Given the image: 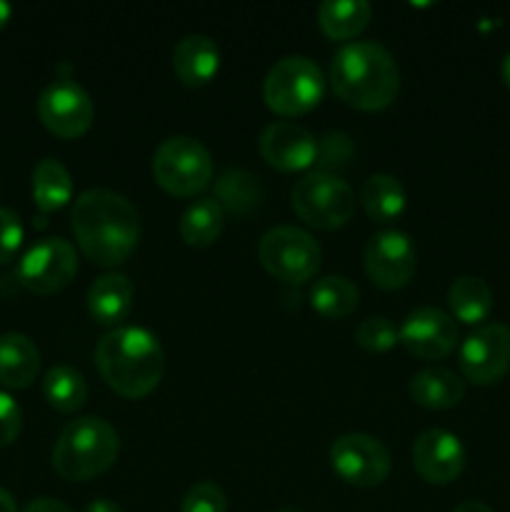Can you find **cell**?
I'll list each match as a JSON object with an SVG mask.
<instances>
[{
  "label": "cell",
  "instance_id": "1",
  "mask_svg": "<svg viewBox=\"0 0 510 512\" xmlns=\"http://www.w3.org/2000/svg\"><path fill=\"white\" fill-rule=\"evenodd\" d=\"M70 228L85 258L98 268L125 263L138 248V210L115 190L93 188L75 198Z\"/></svg>",
  "mask_w": 510,
  "mask_h": 512
},
{
  "label": "cell",
  "instance_id": "2",
  "mask_svg": "<svg viewBox=\"0 0 510 512\" xmlns=\"http://www.w3.org/2000/svg\"><path fill=\"white\" fill-rule=\"evenodd\" d=\"M95 368L110 390L128 400H140L163 380V345L138 325L115 328L95 348Z\"/></svg>",
  "mask_w": 510,
  "mask_h": 512
},
{
  "label": "cell",
  "instance_id": "3",
  "mask_svg": "<svg viewBox=\"0 0 510 512\" xmlns=\"http://www.w3.org/2000/svg\"><path fill=\"white\" fill-rule=\"evenodd\" d=\"M330 85L350 108L383 110L398 95L400 70L383 45L355 40L330 60Z\"/></svg>",
  "mask_w": 510,
  "mask_h": 512
},
{
  "label": "cell",
  "instance_id": "4",
  "mask_svg": "<svg viewBox=\"0 0 510 512\" xmlns=\"http://www.w3.org/2000/svg\"><path fill=\"white\" fill-rule=\"evenodd\" d=\"M120 453V438L113 425L103 418H78L68 423L55 440L53 468L70 483L103 475L113 468Z\"/></svg>",
  "mask_w": 510,
  "mask_h": 512
},
{
  "label": "cell",
  "instance_id": "5",
  "mask_svg": "<svg viewBox=\"0 0 510 512\" xmlns=\"http://www.w3.org/2000/svg\"><path fill=\"white\" fill-rule=\"evenodd\" d=\"M153 178L175 198H195L213 180V158L200 140L173 135L153 153Z\"/></svg>",
  "mask_w": 510,
  "mask_h": 512
},
{
  "label": "cell",
  "instance_id": "6",
  "mask_svg": "<svg viewBox=\"0 0 510 512\" xmlns=\"http://www.w3.org/2000/svg\"><path fill=\"white\" fill-rule=\"evenodd\" d=\"M323 70L305 55H290L268 70L263 83V98L273 113L283 118L305 115L323 100Z\"/></svg>",
  "mask_w": 510,
  "mask_h": 512
},
{
  "label": "cell",
  "instance_id": "7",
  "mask_svg": "<svg viewBox=\"0 0 510 512\" xmlns=\"http://www.w3.org/2000/svg\"><path fill=\"white\" fill-rule=\"evenodd\" d=\"M293 210L310 228L338 230L353 218L355 195L335 173L313 170L295 183Z\"/></svg>",
  "mask_w": 510,
  "mask_h": 512
},
{
  "label": "cell",
  "instance_id": "8",
  "mask_svg": "<svg viewBox=\"0 0 510 512\" xmlns=\"http://www.w3.org/2000/svg\"><path fill=\"white\" fill-rule=\"evenodd\" d=\"M258 258L275 280L298 285L318 273L323 250L305 230L295 225H278L260 238Z\"/></svg>",
  "mask_w": 510,
  "mask_h": 512
},
{
  "label": "cell",
  "instance_id": "9",
  "mask_svg": "<svg viewBox=\"0 0 510 512\" xmlns=\"http://www.w3.org/2000/svg\"><path fill=\"white\" fill-rule=\"evenodd\" d=\"M78 273L75 248L63 238H43L30 245L18 263V280L35 295L60 293Z\"/></svg>",
  "mask_w": 510,
  "mask_h": 512
},
{
  "label": "cell",
  "instance_id": "10",
  "mask_svg": "<svg viewBox=\"0 0 510 512\" xmlns=\"http://www.w3.org/2000/svg\"><path fill=\"white\" fill-rule=\"evenodd\" d=\"M40 123L53 135L65 140L80 138L90 130L95 118V108L90 95L80 83L70 78H58L38 98Z\"/></svg>",
  "mask_w": 510,
  "mask_h": 512
},
{
  "label": "cell",
  "instance_id": "11",
  "mask_svg": "<svg viewBox=\"0 0 510 512\" xmlns=\"http://www.w3.org/2000/svg\"><path fill=\"white\" fill-rule=\"evenodd\" d=\"M330 465L348 485L375 488L390 475V453L373 435L348 433L330 445Z\"/></svg>",
  "mask_w": 510,
  "mask_h": 512
},
{
  "label": "cell",
  "instance_id": "12",
  "mask_svg": "<svg viewBox=\"0 0 510 512\" xmlns=\"http://www.w3.org/2000/svg\"><path fill=\"white\" fill-rule=\"evenodd\" d=\"M365 273L380 290H400L418 270L413 240L400 230H380L365 243Z\"/></svg>",
  "mask_w": 510,
  "mask_h": 512
},
{
  "label": "cell",
  "instance_id": "13",
  "mask_svg": "<svg viewBox=\"0 0 510 512\" xmlns=\"http://www.w3.org/2000/svg\"><path fill=\"white\" fill-rule=\"evenodd\" d=\"M460 370L475 385H495L510 370V328L488 323L470 333L460 348Z\"/></svg>",
  "mask_w": 510,
  "mask_h": 512
},
{
  "label": "cell",
  "instance_id": "14",
  "mask_svg": "<svg viewBox=\"0 0 510 512\" xmlns=\"http://www.w3.org/2000/svg\"><path fill=\"white\" fill-rule=\"evenodd\" d=\"M400 343L420 360H443L458 345V323L440 308H418L400 325Z\"/></svg>",
  "mask_w": 510,
  "mask_h": 512
},
{
  "label": "cell",
  "instance_id": "15",
  "mask_svg": "<svg viewBox=\"0 0 510 512\" xmlns=\"http://www.w3.org/2000/svg\"><path fill=\"white\" fill-rule=\"evenodd\" d=\"M258 150L265 163L283 173L305 170L318 158V140L298 123L278 120L260 133Z\"/></svg>",
  "mask_w": 510,
  "mask_h": 512
},
{
  "label": "cell",
  "instance_id": "16",
  "mask_svg": "<svg viewBox=\"0 0 510 512\" xmlns=\"http://www.w3.org/2000/svg\"><path fill=\"white\" fill-rule=\"evenodd\" d=\"M413 465L423 480L448 485L460 478L465 468V448L458 435L448 430H425L413 443Z\"/></svg>",
  "mask_w": 510,
  "mask_h": 512
},
{
  "label": "cell",
  "instance_id": "17",
  "mask_svg": "<svg viewBox=\"0 0 510 512\" xmlns=\"http://www.w3.org/2000/svg\"><path fill=\"white\" fill-rule=\"evenodd\" d=\"M220 68V50L215 40L208 35H185L173 50V70L178 80L188 88H200L208 85L218 75Z\"/></svg>",
  "mask_w": 510,
  "mask_h": 512
},
{
  "label": "cell",
  "instance_id": "18",
  "mask_svg": "<svg viewBox=\"0 0 510 512\" xmlns=\"http://www.w3.org/2000/svg\"><path fill=\"white\" fill-rule=\"evenodd\" d=\"M135 288L123 273H105L88 288V313L98 325H118L133 308Z\"/></svg>",
  "mask_w": 510,
  "mask_h": 512
},
{
  "label": "cell",
  "instance_id": "19",
  "mask_svg": "<svg viewBox=\"0 0 510 512\" xmlns=\"http://www.w3.org/2000/svg\"><path fill=\"white\" fill-rule=\"evenodd\" d=\"M40 370V353L33 340L23 333L0 335V385L28 388Z\"/></svg>",
  "mask_w": 510,
  "mask_h": 512
},
{
  "label": "cell",
  "instance_id": "20",
  "mask_svg": "<svg viewBox=\"0 0 510 512\" xmlns=\"http://www.w3.org/2000/svg\"><path fill=\"white\" fill-rule=\"evenodd\" d=\"M408 390L420 408L448 410L463 400L465 383L448 368H425L413 375Z\"/></svg>",
  "mask_w": 510,
  "mask_h": 512
},
{
  "label": "cell",
  "instance_id": "21",
  "mask_svg": "<svg viewBox=\"0 0 510 512\" xmlns=\"http://www.w3.org/2000/svg\"><path fill=\"white\" fill-rule=\"evenodd\" d=\"M360 203L373 223L388 225L398 220L405 210V188L395 175L375 173L370 175L360 190Z\"/></svg>",
  "mask_w": 510,
  "mask_h": 512
},
{
  "label": "cell",
  "instance_id": "22",
  "mask_svg": "<svg viewBox=\"0 0 510 512\" xmlns=\"http://www.w3.org/2000/svg\"><path fill=\"white\" fill-rule=\"evenodd\" d=\"M373 18L365 0H325L318 8V25L328 38L350 40L363 33Z\"/></svg>",
  "mask_w": 510,
  "mask_h": 512
},
{
  "label": "cell",
  "instance_id": "23",
  "mask_svg": "<svg viewBox=\"0 0 510 512\" xmlns=\"http://www.w3.org/2000/svg\"><path fill=\"white\" fill-rule=\"evenodd\" d=\"M73 198V178L55 158H43L33 170V200L40 213H55Z\"/></svg>",
  "mask_w": 510,
  "mask_h": 512
},
{
  "label": "cell",
  "instance_id": "24",
  "mask_svg": "<svg viewBox=\"0 0 510 512\" xmlns=\"http://www.w3.org/2000/svg\"><path fill=\"white\" fill-rule=\"evenodd\" d=\"M225 225V210L215 198H198L180 215V238L193 248H208L220 238Z\"/></svg>",
  "mask_w": 510,
  "mask_h": 512
},
{
  "label": "cell",
  "instance_id": "25",
  "mask_svg": "<svg viewBox=\"0 0 510 512\" xmlns=\"http://www.w3.org/2000/svg\"><path fill=\"white\" fill-rule=\"evenodd\" d=\"M448 305L460 323L478 325L488 320L490 310H493V293H490L488 283L483 278L463 275V278L453 280V285H450Z\"/></svg>",
  "mask_w": 510,
  "mask_h": 512
},
{
  "label": "cell",
  "instance_id": "26",
  "mask_svg": "<svg viewBox=\"0 0 510 512\" xmlns=\"http://www.w3.org/2000/svg\"><path fill=\"white\" fill-rule=\"evenodd\" d=\"M310 305L315 313L328 320L348 318L358 308V288L353 280L343 275H328V278L315 280L310 288Z\"/></svg>",
  "mask_w": 510,
  "mask_h": 512
},
{
  "label": "cell",
  "instance_id": "27",
  "mask_svg": "<svg viewBox=\"0 0 510 512\" xmlns=\"http://www.w3.org/2000/svg\"><path fill=\"white\" fill-rule=\"evenodd\" d=\"M43 395L60 413H75L88 400V383L70 365H55L43 378Z\"/></svg>",
  "mask_w": 510,
  "mask_h": 512
},
{
  "label": "cell",
  "instance_id": "28",
  "mask_svg": "<svg viewBox=\"0 0 510 512\" xmlns=\"http://www.w3.org/2000/svg\"><path fill=\"white\" fill-rule=\"evenodd\" d=\"M260 183L253 173L243 168L225 170L215 183V200L220 208L230 210V213L245 215L260 203Z\"/></svg>",
  "mask_w": 510,
  "mask_h": 512
},
{
  "label": "cell",
  "instance_id": "29",
  "mask_svg": "<svg viewBox=\"0 0 510 512\" xmlns=\"http://www.w3.org/2000/svg\"><path fill=\"white\" fill-rule=\"evenodd\" d=\"M355 340L368 353H388L395 348V343H400V333L388 318L375 315V318H365L355 328Z\"/></svg>",
  "mask_w": 510,
  "mask_h": 512
},
{
  "label": "cell",
  "instance_id": "30",
  "mask_svg": "<svg viewBox=\"0 0 510 512\" xmlns=\"http://www.w3.org/2000/svg\"><path fill=\"white\" fill-rule=\"evenodd\" d=\"M180 512H228V498L215 483H198L185 493Z\"/></svg>",
  "mask_w": 510,
  "mask_h": 512
},
{
  "label": "cell",
  "instance_id": "31",
  "mask_svg": "<svg viewBox=\"0 0 510 512\" xmlns=\"http://www.w3.org/2000/svg\"><path fill=\"white\" fill-rule=\"evenodd\" d=\"M353 155V143H350L348 135L343 133H328L318 143V158L315 163L320 168H338V165H345Z\"/></svg>",
  "mask_w": 510,
  "mask_h": 512
},
{
  "label": "cell",
  "instance_id": "32",
  "mask_svg": "<svg viewBox=\"0 0 510 512\" xmlns=\"http://www.w3.org/2000/svg\"><path fill=\"white\" fill-rule=\"evenodd\" d=\"M23 245V223L18 213L10 208H0V263H8Z\"/></svg>",
  "mask_w": 510,
  "mask_h": 512
},
{
  "label": "cell",
  "instance_id": "33",
  "mask_svg": "<svg viewBox=\"0 0 510 512\" xmlns=\"http://www.w3.org/2000/svg\"><path fill=\"white\" fill-rule=\"evenodd\" d=\"M23 428V410L15 403L13 395L0 390V448L10 445Z\"/></svg>",
  "mask_w": 510,
  "mask_h": 512
},
{
  "label": "cell",
  "instance_id": "34",
  "mask_svg": "<svg viewBox=\"0 0 510 512\" xmlns=\"http://www.w3.org/2000/svg\"><path fill=\"white\" fill-rule=\"evenodd\" d=\"M23 512H73V510L55 498H35L25 505Z\"/></svg>",
  "mask_w": 510,
  "mask_h": 512
},
{
  "label": "cell",
  "instance_id": "35",
  "mask_svg": "<svg viewBox=\"0 0 510 512\" xmlns=\"http://www.w3.org/2000/svg\"><path fill=\"white\" fill-rule=\"evenodd\" d=\"M83 512H123V510H120V505L113 503V500L100 498V500H93V503L85 505Z\"/></svg>",
  "mask_w": 510,
  "mask_h": 512
},
{
  "label": "cell",
  "instance_id": "36",
  "mask_svg": "<svg viewBox=\"0 0 510 512\" xmlns=\"http://www.w3.org/2000/svg\"><path fill=\"white\" fill-rule=\"evenodd\" d=\"M453 512H493V510H490L485 503H478V500H465V503H460Z\"/></svg>",
  "mask_w": 510,
  "mask_h": 512
},
{
  "label": "cell",
  "instance_id": "37",
  "mask_svg": "<svg viewBox=\"0 0 510 512\" xmlns=\"http://www.w3.org/2000/svg\"><path fill=\"white\" fill-rule=\"evenodd\" d=\"M0 512H18L15 498L5 488H0Z\"/></svg>",
  "mask_w": 510,
  "mask_h": 512
},
{
  "label": "cell",
  "instance_id": "38",
  "mask_svg": "<svg viewBox=\"0 0 510 512\" xmlns=\"http://www.w3.org/2000/svg\"><path fill=\"white\" fill-rule=\"evenodd\" d=\"M10 15H13V8H10V3H5V0H0V28H3V25L8 23Z\"/></svg>",
  "mask_w": 510,
  "mask_h": 512
},
{
  "label": "cell",
  "instance_id": "39",
  "mask_svg": "<svg viewBox=\"0 0 510 512\" xmlns=\"http://www.w3.org/2000/svg\"><path fill=\"white\" fill-rule=\"evenodd\" d=\"M500 75H503V83L510 88V53L503 58V65H500Z\"/></svg>",
  "mask_w": 510,
  "mask_h": 512
},
{
  "label": "cell",
  "instance_id": "40",
  "mask_svg": "<svg viewBox=\"0 0 510 512\" xmlns=\"http://www.w3.org/2000/svg\"><path fill=\"white\" fill-rule=\"evenodd\" d=\"M283 512H293V510H283Z\"/></svg>",
  "mask_w": 510,
  "mask_h": 512
}]
</instances>
